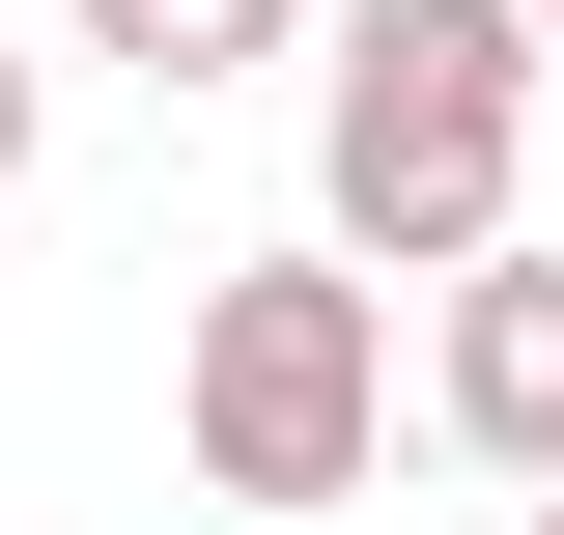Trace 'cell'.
Returning <instances> with one entry per match:
<instances>
[{"label": "cell", "mask_w": 564, "mask_h": 535, "mask_svg": "<svg viewBox=\"0 0 564 535\" xmlns=\"http://www.w3.org/2000/svg\"><path fill=\"white\" fill-rule=\"evenodd\" d=\"M536 0H339V57H311V226L367 282H452L508 254V170H536Z\"/></svg>", "instance_id": "cell-1"}, {"label": "cell", "mask_w": 564, "mask_h": 535, "mask_svg": "<svg viewBox=\"0 0 564 535\" xmlns=\"http://www.w3.org/2000/svg\"><path fill=\"white\" fill-rule=\"evenodd\" d=\"M170 451H198V507H367V451H395V282L339 226L226 254L170 310Z\"/></svg>", "instance_id": "cell-2"}, {"label": "cell", "mask_w": 564, "mask_h": 535, "mask_svg": "<svg viewBox=\"0 0 564 535\" xmlns=\"http://www.w3.org/2000/svg\"><path fill=\"white\" fill-rule=\"evenodd\" d=\"M423 423H452V451H480L508 507H536V479H564V254H536V226H508V254H452V282H423Z\"/></svg>", "instance_id": "cell-3"}, {"label": "cell", "mask_w": 564, "mask_h": 535, "mask_svg": "<svg viewBox=\"0 0 564 535\" xmlns=\"http://www.w3.org/2000/svg\"><path fill=\"white\" fill-rule=\"evenodd\" d=\"M57 57H113V85H254V57H311V0H57Z\"/></svg>", "instance_id": "cell-4"}, {"label": "cell", "mask_w": 564, "mask_h": 535, "mask_svg": "<svg viewBox=\"0 0 564 535\" xmlns=\"http://www.w3.org/2000/svg\"><path fill=\"white\" fill-rule=\"evenodd\" d=\"M29 141H57V29H0V198H29Z\"/></svg>", "instance_id": "cell-5"}, {"label": "cell", "mask_w": 564, "mask_h": 535, "mask_svg": "<svg viewBox=\"0 0 564 535\" xmlns=\"http://www.w3.org/2000/svg\"><path fill=\"white\" fill-rule=\"evenodd\" d=\"M508 535H564V479H536V507H508Z\"/></svg>", "instance_id": "cell-6"}, {"label": "cell", "mask_w": 564, "mask_h": 535, "mask_svg": "<svg viewBox=\"0 0 564 535\" xmlns=\"http://www.w3.org/2000/svg\"><path fill=\"white\" fill-rule=\"evenodd\" d=\"M536 57H564V0H536Z\"/></svg>", "instance_id": "cell-7"}]
</instances>
